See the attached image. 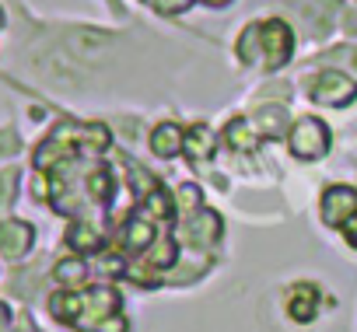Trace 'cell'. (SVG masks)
Here are the masks:
<instances>
[{
    "mask_svg": "<svg viewBox=\"0 0 357 332\" xmlns=\"http://www.w3.org/2000/svg\"><path fill=\"white\" fill-rule=\"evenodd\" d=\"M357 214V189L350 186H329L322 196V221L329 228H343Z\"/></svg>",
    "mask_w": 357,
    "mask_h": 332,
    "instance_id": "obj_7",
    "label": "cell"
},
{
    "mask_svg": "<svg viewBox=\"0 0 357 332\" xmlns=\"http://www.w3.org/2000/svg\"><path fill=\"white\" fill-rule=\"evenodd\" d=\"M225 140H228V147H231V150H242V154H245V150H256L263 136H259V129L252 126V119H249V116H238V119H231V122H228Z\"/></svg>",
    "mask_w": 357,
    "mask_h": 332,
    "instance_id": "obj_13",
    "label": "cell"
},
{
    "mask_svg": "<svg viewBox=\"0 0 357 332\" xmlns=\"http://www.w3.org/2000/svg\"><path fill=\"white\" fill-rule=\"evenodd\" d=\"M0 29H4V11H0Z\"/></svg>",
    "mask_w": 357,
    "mask_h": 332,
    "instance_id": "obj_29",
    "label": "cell"
},
{
    "mask_svg": "<svg viewBox=\"0 0 357 332\" xmlns=\"http://www.w3.org/2000/svg\"><path fill=\"white\" fill-rule=\"evenodd\" d=\"M238 60L242 63H263V49H259V25H249L238 39Z\"/></svg>",
    "mask_w": 357,
    "mask_h": 332,
    "instance_id": "obj_17",
    "label": "cell"
},
{
    "mask_svg": "<svg viewBox=\"0 0 357 332\" xmlns=\"http://www.w3.org/2000/svg\"><path fill=\"white\" fill-rule=\"evenodd\" d=\"M329 67L336 63V67H350V70H357V49H350V46H340V49H329L326 56H322Z\"/></svg>",
    "mask_w": 357,
    "mask_h": 332,
    "instance_id": "obj_21",
    "label": "cell"
},
{
    "mask_svg": "<svg viewBox=\"0 0 357 332\" xmlns=\"http://www.w3.org/2000/svg\"><path fill=\"white\" fill-rule=\"evenodd\" d=\"M67 245L77 248V252H98L102 248V238H98V231L88 221H74L70 231H67Z\"/></svg>",
    "mask_w": 357,
    "mask_h": 332,
    "instance_id": "obj_16",
    "label": "cell"
},
{
    "mask_svg": "<svg viewBox=\"0 0 357 332\" xmlns=\"http://www.w3.org/2000/svg\"><path fill=\"white\" fill-rule=\"evenodd\" d=\"M183 129H178L175 122H161V126H154V133H151V150L158 154V157H175L178 150H183Z\"/></svg>",
    "mask_w": 357,
    "mask_h": 332,
    "instance_id": "obj_15",
    "label": "cell"
},
{
    "mask_svg": "<svg viewBox=\"0 0 357 332\" xmlns=\"http://www.w3.org/2000/svg\"><path fill=\"white\" fill-rule=\"evenodd\" d=\"M88 193H91V200H98V203H109V200H112V175H109V168H95V172L88 175Z\"/></svg>",
    "mask_w": 357,
    "mask_h": 332,
    "instance_id": "obj_18",
    "label": "cell"
},
{
    "mask_svg": "<svg viewBox=\"0 0 357 332\" xmlns=\"http://www.w3.org/2000/svg\"><path fill=\"white\" fill-rule=\"evenodd\" d=\"M287 147L298 161H319L329 154V126L315 116H305L301 122H294L291 136H287Z\"/></svg>",
    "mask_w": 357,
    "mask_h": 332,
    "instance_id": "obj_2",
    "label": "cell"
},
{
    "mask_svg": "<svg viewBox=\"0 0 357 332\" xmlns=\"http://www.w3.org/2000/svg\"><path fill=\"white\" fill-rule=\"evenodd\" d=\"M15 182H18V172H0V207H4L11 196H15Z\"/></svg>",
    "mask_w": 357,
    "mask_h": 332,
    "instance_id": "obj_22",
    "label": "cell"
},
{
    "mask_svg": "<svg viewBox=\"0 0 357 332\" xmlns=\"http://www.w3.org/2000/svg\"><path fill=\"white\" fill-rule=\"evenodd\" d=\"M259 49H263V67L280 70L291 53H294V35L284 22H259Z\"/></svg>",
    "mask_w": 357,
    "mask_h": 332,
    "instance_id": "obj_4",
    "label": "cell"
},
{
    "mask_svg": "<svg viewBox=\"0 0 357 332\" xmlns=\"http://www.w3.org/2000/svg\"><path fill=\"white\" fill-rule=\"evenodd\" d=\"M56 322L98 332L112 315H119V294L112 287H88V290H63L50 301Z\"/></svg>",
    "mask_w": 357,
    "mask_h": 332,
    "instance_id": "obj_1",
    "label": "cell"
},
{
    "mask_svg": "<svg viewBox=\"0 0 357 332\" xmlns=\"http://www.w3.org/2000/svg\"><path fill=\"white\" fill-rule=\"evenodd\" d=\"M200 186H193V182H186L183 189H178L175 193V203H178V210H183V214H193L197 207H200Z\"/></svg>",
    "mask_w": 357,
    "mask_h": 332,
    "instance_id": "obj_20",
    "label": "cell"
},
{
    "mask_svg": "<svg viewBox=\"0 0 357 332\" xmlns=\"http://www.w3.org/2000/svg\"><path fill=\"white\" fill-rule=\"evenodd\" d=\"M84 276H88V269H84L81 259H63V262H56V280H60L63 287H81Z\"/></svg>",
    "mask_w": 357,
    "mask_h": 332,
    "instance_id": "obj_19",
    "label": "cell"
},
{
    "mask_svg": "<svg viewBox=\"0 0 357 332\" xmlns=\"http://www.w3.org/2000/svg\"><path fill=\"white\" fill-rule=\"evenodd\" d=\"M154 214L147 210V207H140L137 214H130V221H126V231H123V245L130 248V252H147L151 245H154V238H158V224L151 221Z\"/></svg>",
    "mask_w": 357,
    "mask_h": 332,
    "instance_id": "obj_8",
    "label": "cell"
},
{
    "mask_svg": "<svg viewBox=\"0 0 357 332\" xmlns=\"http://www.w3.org/2000/svg\"><path fill=\"white\" fill-rule=\"evenodd\" d=\"M183 150H186L190 161H211L214 150H218V136H214L204 122H197V126L186 129V136H183Z\"/></svg>",
    "mask_w": 357,
    "mask_h": 332,
    "instance_id": "obj_12",
    "label": "cell"
},
{
    "mask_svg": "<svg viewBox=\"0 0 357 332\" xmlns=\"http://www.w3.org/2000/svg\"><path fill=\"white\" fill-rule=\"evenodd\" d=\"M207 4H211V8H221V4H228V0H207Z\"/></svg>",
    "mask_w": 357,
    "mask_h": 332,
    "instance_id": "obj_28",
    "label": "cell"
},
{
    "mask_svg": "<svg viewBox=\"0 0 357 332\" xmlns=\"http://www.w3.org/2000/svg\"><path fill=\"white\" fill-rule=\"evenodd\" d=\"M112 35L98 32V29H70L63 32V49L77 60V63H88V60H98L112 49Z\"/></svg>",
    "mask_w": 357,
    "mask_h": 332,
    "instance_id": "obj_5",
    "label": "cell"
},
{
    "mask_svg": "<svg viewBox=\"0 0 357 332\" xmlns=\"http://www.w3.org/2000/svg\"><path fill=\"white\" fill-rule=\"evenodd\" d=\"M36 242V228L25 221H0V252L8 259H22Z\"/></svg>",
    "mask_w": 357,
    "mask_h": 332,
    "instance_id": "obj_9",
    "label": "cell"
},
{
    "mask_svg": "<svg viewBox=\"0 0 357 332\" xmlns=\"http://www.w3.org/2000/svg\"><path fill=\"white\" fill-rule=\"evenodd\" d=\"M0 332H11V308L0 304Z\"/></svg>",
    "mask_w": 357,
    "mask_h": 332,
    "instance_id": "obj_26",
    "label": "cell"
},
{
    "mask_svg": "<svg viewBox=\"0 0 357 332\" xmlns=\"http://www.w3.org/2000/svg\"><path fill=\"white\" fill-rule=\"evenodd\" d=\"M252 126L259 129L263 140H273V136H280L284 126H287V109H284V105H263V109L252 112Z\"/></svg>",
    "mask_w": 357,
    "mask_h": 332,
    "instance_id": "obj_14",
    "label": "cell"
},
{
    "mask_svg": "<svg viewBox=\"0 0 357 332\" xmlns=\"http://www.w3.org/2000/svg\"><path fill=\"white\" fill-rule=\"evenodd\" d=\"M18 147H22V140H18L15 129H4V133H0V157H11Z\"/></svg>",
    "mask_w": 357,
    "mask_h": 332,
    "instance_id": "obj_23",
    "label": "cell"
},
{
    "mask_svg": "<svg viewBox=\"0 0 357 332\" xmlns=\"http://www.w3.org/2000/svg\"><path fill=\"white\" fill-rule=\"evenodd\" d=\"M183 231H186V242H190V245H197V248H211V245L221 238L225 224H221V217H218L214 210H204L200 217H190V224H186Z\"/></svg>",
    "mask_w": 357,
    "mask_h": 332,
    "instance_id": "obj_10",
    "label": "cell"
},
{
    "mask_svg": "<svg viewBox=\"0 0 357 332\" xmlns=\"http://www.w3.org/2000/svg\"><path fill=\"white\" fill-rule=\"evenodd\" d=\"M315 311H319V290H315V283H294L291 294H287V315L305 325V322L315 318Z\"/></svg>",
    "mask_w": 357,
    "mask_h": 332,
    "instance_id": "obj_11",
    "label": "cell"
},
{
    "mask_svg": "<svg viewBox=\"0 0 357 332\" xmlns=\"http://www.w3.org/2000/svg\"><path fill=\"white\" fill-rule=\"evenodd\" d=\"M151 4H154L158 11H165V15H178V11H186L193 0H151Z\"/></svg>",
    "mask_w": 357,
    "mask_h": 332,
    "instance_id": "obj_24",
    "label": "cell"
},
{
    "mask_svg": "<svg viewBox=\"0 0 357 332\" xmlns=\"http://www.w3.org/2000/svg\"><path fill=\"white\" fill-rule=\"evenodd\" d=\"M343 29H347V35H357V15L354 11L343 15Z\"/></svg>",
    "mask_w": 357,
    "mask_h": 332,
    "instance_id": "obj_27",
    "label": "cell"
},
{
    "mask_svg": "<svg viewBox=\"0 0 357 332\" xmlns=\"http://www.w3.org/2000/svg\"><path fill=\"white\" fill-rule=\"evenodd\" d=\"M291 4V11L308 25V35H326L329 29H333V22H336V15H340V4L336 0H287Z\"/></svg>",
    "mask_w": 357,
    "mask_h": 332,
    "instance_id": "obj_6",
    "label": "cell"
},
{
    "mask_svg": "<svg viewBox=\"0 0 357 332\" xmlns=\"http://www.w3.org/2000/svg\"><path fill=\"white\" fill-rule=\"evenodd\" d=\"M308 98L319 105H347L357 98V81H350L340 70H322L315 77H308Z\"/></svg>",
    "mask_w": 357,
    "mask_h": 332,
    "instance_id": "obj_3",
    "label": "cell"
},
{
    "mask_svg": "<svg viewBox=\"0 0 357 332\" xmlns=\"http://www.w3.org/2000/svg\"><path fill=\"white\" fill-rule=\"evenodd\" d=\"M343 238H347V242H350V245L357 248V214H354V217H350V221L343 224Z\"/></svg>",
    "mask_w": 357,
    "mask_h": 332,
    "instance_id": "obj_25",
    "label": "cell"
}]
</instances>
